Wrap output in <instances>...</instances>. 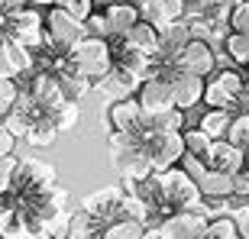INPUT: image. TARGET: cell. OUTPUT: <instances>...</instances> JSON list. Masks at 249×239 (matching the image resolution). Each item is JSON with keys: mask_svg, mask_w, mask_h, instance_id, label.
Segmentation results:
<instances>
[{"mask_svg": "<svg viewBox=\"0 0 249 239\" xmlns=\"http://www.w3.org/2000/svg\"><path fill=\"white\" fill-rule=\"evenodd\" d=\"M227 139L249 155V110H243V113H236V117H233L230 129H227Z\"/></svg>", "mask_w": 249, "mask_h": 239, "instance_id": "f1b7e54d", "label": "cell"}, {"mask_svg": "<svg viewBox=\"0 0 249 239\" xmlns=\"http://www.w3.org/2000/svg\"><path fill=\"white\" fill-rule=\"evenodd\" d=\"M204 165L213 168V171L233 175V171H240V168L246 165V152L236 149L230 139H211V146H207V152H204Z\"/></svg>", "mask_w": 249, "mask_h": 239, "instance_id": "8fae6325", "label": "cell"}, {"mask_svg": "<svg viewBox=\"0 0 249 239\" xmlns=\"http://www.w3.org/2000/svg\"><path fill=\"white\" fill-rule=\"evenodd\" d=\"M230 123H233V110H220V107H211V110L201 117V129L211 139H227Z\"/></svg>", "mask_w": 249, "mask_h": 239, "instance_id": "7402d4cb", "label": "cell"}, {"mask_svg": "<svg viewBox=\"0 0 249 239\" xmlns=\"http://www.w3.org/2000/svg\"><path fill=\"white\" fill-rule=\"evenodd\" d=\"M146 236V223L129 220V217H120V220H110L101 230V239H142Z\"/></svg>", "mask_w": 249, "mask_h": 239, "instance_id": "44dd1931", "label": "cell"}, {"mask_svg": "<svg viewBox=\"0 0 249 239\" xmlns=\"http://www.w3.org/2000/svg\"><path fill=\"white\" fill-rule=\"evenodd\" d=\"M33 71V52L13 39H0V78H23Z\"/></svg>", "mask_w": 249, "mask_h": 239, "instance_id": "4fadbf2b", "label": "cell"}, {"mask_svg": "<svg viewBox=\"0 0 249 239\" xmlns=\"http://www.w3.org/2000/svg\"><path fill=\"white\" fill-rule=\"evenodd\" d=\"M107 107V117H110V126L120 129V133H139L142 136V126H146V113L139 107L136 94L133 97H123V101L104 103Z\"/></svg>", "mask_w": 249, "mask_h": 239, "instance_id": "30bf717a", "label": "cell"}, {"mask_svg": "<svg viewBox=\"0 0 249 239\" xmlns=\"http://www.w3.org/2000/svg\"><path fill=\"white\" fill-rule=\"evenodd\" d=\"M58 7H65L74 19H81V23H84V19L94 13V0H58Z\"/></svg>", "mask_w": 249, "mask_h": 239, "instance_id": "e575fe53", "label": "cell"}, {"mask_svg": "<svg viewBox=\"0 0 249 239\" xmlns=\"http://www.w3.org/2000/svg\"><path fill=\"white\" fill-rule=\"evenodd\" d=\"M243 107V110H249V78L243 81V91H240V101H236Z\"/></svg>", "mask_w": 249, "mask_h": 239, "instance_id": "60d3db41", "label": "cell"}, {"mask_svg": "<svg viewBox=\"0 0 249 239\" xmlns=\"http://www.w3.org/2000/svg\"><path fill=\"white\" fill-rule=\"evenodd\" d=\"M159 175V184H162V201H165V217L175 210H188L197 197H201V191H197V181H194L191 175H188L185 168H165V171H156Z\"/></svg>", "mask_w": 249, "mask_h": 239, "instance_id": "3957f363", "label": "cell"}, {"mask_svg": "<svg viewBox=\"0 0 249 239\" xmlns=\"http://www.w3.org/2000/svg\"><path fill=\"white\" fill-rule=\"evenodd\" d=\"M236 230H240V239H249V207L236 210Z\"/></svg>", "mask_w": 249, "mask_h": 239, "instance_id": "f35d334b", "label": "cell"}, {"mask_svg": "<svg viewBox=\"0 0 249 239\" xmlns=\"http://www.w3.org/2000/svg\"><path fill=\"white\" fill-rule=\"evenodd\" d=\"M23 78H29L19 91L26 94L29 101L36 103L42 113H52L55 107H62L68 97H65L62 84H58V74L55 71H42V68H33V71H26Z\"/></svg>", "mask_w": 249, "mask_h": 239, "instance_id": "8992f818", "label": "cell"}, {"mask_svg": "<svg viewBox=\"0 0 249 239\" xmlns=\"http://www.w3.org/2000/svg\"><path fill=\"white\" fill-rule=\"evenodd\" d=\"M185 3H197V0H185Z\"/></svg>", "mask_w": 249, "mask_h": 239, "instance_id": "7bdbcfd3", "label": "cell"}, {"mask_svg": "<svg viewBox=\"0 0 249 239\" xmlns=\"http://www.w3.org/2000/svg\"><path fill=\"white\" fill-rule=\"evenodd\" d=\"M0 239H3V236H0Z\"/></svg>", "mask_w": 249, "mask_h": 239, "instance_id": "f6af8a7d", "label": "cell"}, {"mask_svg": "<svg viewBox=\"0 0 249 239\" xmlns=\"http://www.w3.org/2000/svg\"><path fill=\"white\" fill-rule=\"evenodd\" d=\"M185 0H146L139 13H146V19L152 26H165V23H175V19L185 17Z\"/></svg>", "mask_w": 249, "mask_h": 239, "instance_id": "e0dca14e", "label": "cell"}, {"mask_svg": "<svg viewBox=\"0 0 249 239\" xmlns=\"http://www.w3.org/2000/svg\"><path fill=\"white\" fill-rule=\"evenodd\" d=\"M204 230H207V217L191 213V210H175L156 223L152 236L156 239H201Z\"/></svg>", "mask_w": 249, "mask_h": 239, "instance_id": "52a82bcc", "label": "cell"}, {"mask_svg": "<svg viewBox=\"0 0 249 239\" xmlns=\"http://www.w3.org/2000/svg\"><path fill=\"white\" fill-rule=\"evenodd\" d=\"M139 107H142V113L146 117H152V113H162L168 110V107H175V97H172V81H168L165 74H149L146 81L139 84V94H136Z\"/></svg>", "mask_w": 249, "mask_h": 239, "instance_id": "ba28073f", "label": "cell"}, {"mask_svg": "<svg viewBox=\"0 0 249 239\" xmlns=\"http://www.w3.org/2000/svg\"><path fill=\"white\" fill-rule=\"evenodd\" d=\"M201 101L207 103V107H220V110H233L236 107V97H233L227 87H223L217 78H211V81H204V94Z\"/></svg>", "mask_w": 249, "mask_h": 239, "instance_id": "d4e9b609", "label": "cell"}, {"mask_svg": "<svg viewBox=\"0 0 249 239\" xmlns=\"http://www.w3.org/2000/svg\"><path fill=\"white\" fill-rule=\"evenodd\" d=\"M139 84H142L139 78H133V74H126L123 68H117V65H113L104 78H97V81H94V91H101L104 101L113 103V101H123V97H133V94L139 91Z\"/></svg>", "mask_w": 249, "mask_h": 239, "instance_id": "7c38bea8", "label": "cell"}, {"mask_svg": "<svg viewBox=\"0 0 249 239\" xmlns=\"http://www.w3.org/2000/svg\"><path fill=\"white\" fill-rule=\"evenodd\" d=\"M223 46L236 65H249V33H227Z\"/></svg>", "mask_w": 249, "mask_h": 239, "instance_id": "f546056e", "label": "cell"}, {"mask_svg": "<svg viewBox=\"0 0 249 239\" xmlns=\"http://www.w3.org/2000/svg\"><path fill=\"white\" fill-rule=\"evenodd\" d=\"M201 239H240L236 220H233V217H227V213H217L213 220H207V230H204Z\"/></svg>", "mask_w": 249, "mask_h": 239, "instance_id": "4316f807", "label": "cell"}, {"mask_svg": "<svg viewBox=\"0 0 249 239\" xmlns=\"http://www.w3.org/2000/svg\"><path fill=\"white\" fill-rule=\"evenodd\" d=\"M213 62H217V55H213V46L207 39H188V46L175 55V71L181 68L197 78H207L213 71Z\"/></svg>", "mask_w": 249, "mask_h": 239, "instance_id": "9c48e42d", "label": "cell"}, {"mask_svg": "<svg viewBox=\"0 0 249 239\" xmlns=\"http://www.w3.org/2000/svg\"><path fill=\"white\" fill-rule=\"evenodd\" d=\"M181 139H185V152L201 155V158H204V152H207V146H211V136H207L201 126L197 129H181Z\"/></svg>", "mask_w": 249, "mask_h": 239, "instance_id": "4dcf8cb0", "label": "cell"}, {"mask_svg": "<svg viewBox=\"0 0 249 239\" xmlns=\"http://www.w3.org/2000/svg\"><path fill=\"white\" fill-rule=\"evenodd\" d=\"M42 23H46V46L62 52V55H68V49H71L78 39L88 36V29H84L81 19H74L71 13L65 7H58V3H52V10L46 13Z\"/></svg>", "mask_w": 249, "mask_h": 239, "instance_id": "277c9868", "label": "cell"}, {"mask_svg": "<svg viewBox=\"0 0 249 239\" xmlns=\"http://www.w3.org/2000/svg\"><path fill=\"white\" fill-rule=\"evenodd\" d=\"M52 123H55L58 133H71L78 123H81V107H78V101H65L62 107H55L52 113H46Z\"/></svg>", "mask_w": 249, "mask_h": 239, "instance_id": "484cf974", "label": "cell"}, {"mask_svg": "<svg viewBox=\"0 0 249 239\" xmlns=\"http://www.w3.org/2000/svg\"><path fill=\"white\" fill-rule=\"evenodd\" d=\"M84 29H88V36H101V39L113 36V33H110V23H107V17H104V13H91V17L84 19Z\"/></svg>", "mask_w": 249, "mask_h": 239, "instance_id": "d590c367", "label": "cell"}, {"mask_svg": "<svg viewBox=\"0 0 249 239\" xmlns=\"http://www.w3.org/2000/svg\"><path fill=\"white\" fill-rule=\"evenodd\" d=\"M181 162H185V171L194 178V181H197V178L207 171V165H204V158H201V155H191V152H185V155H181Z\"/></svg>", "mask_w": 249, "mask_h": 239, "instance_id": "8d00e7d4", "label": "cell"}, {"mask_svg": "<svg viewBox=\"0 0 249 239\" xmlns=\"http://www.w3.org/2000/svg\"><path fill=\"white\" fill-rule=\"evenodd\" d=\"M68 58L78 71H84L88 78H104V74L113 68V49L107 46V39L101 36H84L78 39L71 49H68Z\"/></svg>", "mask_w": 249, "mask_h": 239, "instance_id": "7a4b0ae2", "label": "cell"}, {"mask_svg": "<svg viewBox=\"0 0 249 239\" xmlns=\"http://www.w3.org/2000/svg\"><path fill=\"white\" fill-rule=\"evenodd\" d=\"M168 81H172V97H175V107L191 110V107H197V103H201L204 78H197V74L181 71V68H178V71L168 74Z\"/></svg>", "mask_w": 249, "mask_h": 239, "instance_id": "5bb4252c", "label": "cell"}, {"mask_svg": "<svg viewBox=\"0 0 249 239\" xmlns=\"http://www.w3.org/2000/svg\"><path fill=\"white\" fill-rule=\"evenodd\" d=\"M58 184V171L55 165H49L42 158H19V168H17V178H13V188H10V201L19 204V201H33L39 194H46L49 188Z\"/></svg>", "mask_w": 249, "mask_h": 239, "instance_id": "6da1fadb", "label": "cell"}, {"mask_svg": "<svg viewBox=\"0 0 249 239\" xmlns=\"http://www.w3.org/2000/svg\"><path fill=\"white\" fill-rule=\"evenodd\" d=\"M55 136H58V129H55V123H52V120L46 117V113H42V117L36 120V123H33V126H29V133L23 139H26L29 146L33 149H49L52 146V142H55Z\"/></svg>", "mask_w": 249, "mask_h": 239, "instance_id": "cb8c5ba5", "label": "cell"}, {"mask_svg": "<svg viewBox=\"0 0 249 239\" xmlns=\"http://www.w3.org/2000/svg\"><path fill=\"white\" fill-rule=\"evenodd\" d=\"M120 175H123V181H142V178H149V175H152V162H149L146 149H139L136 155L129 158L126 165L120 168Z\"/></svg>", "mask_w": 249, "mask_h": 239, "instance_id": "83f0119b", "label": "cell"}, {"mask_svg": "<svg viewBox=\"0 0 249 239\" xmlns=\"http://www.w3.org/2000/svg\"><path fill=\"white\" fill-rule=\"evenodd\" d=\"M17 97H19L17 78H0V120L10 113V107L17 103Z\"/></svg>", "mask_w": 249, "mask_h": 239, "instance_id": "1f68e13d", "label": "cell"}, {"mask_svg": "<svg viewBox=\"0 0 249 239\" xmlns=\"http://www.w3.org/2000/svg\"><path fill=\"white\" fill-rule=\"evenodd\" d=\"M101 220L88 210H74L68 217V230H65V239H101Z\"/></svg>", "mask_w": 249, "mask_h": 239, "instance_id": "d6986e66", "label": "cell"}, {"mask_svg": "<svg viewBox=\"0 0 249 239\" xmlns=\"http://www.w3.org/2000/svg\"><path fill=\"white\" fill-rule=\"evenodd\" d=\"M197 191H201V197H207V201H227V197H233V175L207 168V171L197 178Z\"/></svg>", "mask_w": 249, "mask_h": 239, "instance_id": "ac0fdd59", "label": "cell"}, {"mask_svg": "<svg viewBox=\"0 0 249 239\" xmlns=\"http://www.w3.org/2000/svg\"><path fill=\"white\" fill-rule=\"evenodd\" d=\"M19 7H26V0H0V13H13Z\"/></svg>", "mask_w": 249, "mask_h": 239, "instance_id": "ab89813d", "label": "cell"}, {"mask_svg": "<svg viewBox=\"0 0 249 239\" xmlns=\"http://www.w3.org/2000/svg\"><path fill=\"white\" fill-rule=\"evenodd\" d=\"M26 3H33V7H49V3H58V0H26Z\"/></svg>", "mask_w": 249, "mask_h": 239, "instance_id": "b9f144b4", "label": "cell"}, {"mask_svg": "<svg viewBox=\"0 0 249 239\" xmlns=\"http://www.w3.org/2000/svg\"><path fill=\"white\" fill-rule=\"evenodd\" d=\"M104 17H107V23H110L113 36H123V33L139 19V7H136V3H126V0H113Z\"/></svg>", "mask_w": 249, "mask_h": 239, "instance_id": "ffe728a7", "label": "cell"}, {"mask_svg": "<svg viewBox=\"0 0 249 239\" xmlns=\"http://www.w3.org/2000/svg\"><path fill=\"white\" fill-rule=\"evenodd\" d=\"M230 29L233 33H249V0H240L230 13Z\"/></svg>", "mask_w": 249, "mask_h": 239, "instance_id": "836d02e7", "label": "cell"}, {"mask_svg": "<svg viewBox=\"0 0 249 239\" xmlns=\"http://www.w3.org/2000/svg\"><path fill=\"white\" fill-rule=\"evenodd\" d=\"M246 165H249V155H246Z\"/></svg>", "mask_w": 249, "mask_h": 239, "instance_id": "ee69618b", "label": "cell"}, {"mask_svg": "<svg viewBox=\"0 0 249 239\" xmlns=\"http://www.w3.org/2000/svg\"><path fill=\"white\" fill-rule=\"evenodd\" d=\"M123 46L136 49V52H146V55L156 58L159 55V29L152 26L149 19H136V23L123 33Z\"/></svg>", "mask_w": 249, "mask_h": 239, "instance_id": "2e32d148", "label": "cell"}, {"mask_svg": "<svg viewBox=\"0 0 249 239\" xmlns=\"http://www.w3.org/2000/svg\"><path fill=\"white\" fill-rule=\"evenodd\" d=\"M39 117H42V110H39V107H36L33 101H29V97H26L23 91H19L17 103H13V107H10V113L3 117V126H7L17 139H23V136L29 133V126H33V123H36Z\"/></svg>", "mask_w": 249, "mask_h": 239, "instance_id": "9a60e30c", "label": "cell"}, {"mask_svg": "<svg viewBox=\"0 0 249 239\" xmlns=\"http://www.w3.org/2000/svg\"><path fill=\"white\" fill-rule=\"evenodd\" d=\"M142 129L181 133V129H185V110H181V107H168V110H162V113H152V117H146V126Z\"/></svg>", "mask_w": 249, "mask_h": 239, "instance_id": "603a6c76", "label": "cell"}, {"mask_svg": "<svg viewBox=\"0 0 249 239\" xmlns=\"http://www.w3.org/2000/svg\"><path fill=\"white\" fill-rule=\"evenodd\" d=\"M142 149H146L152 171H165L178 165L185 155V139L181 133H165V129H142Z\"/></svg>", "mask_w": 249, "mask_h": 239, "instance_id": "5b68a950", "label": "cell"}, {"mask_svg": "<svg viewBox=\"0 0 249 239\" xmlns=\"http://www.w3.org/2000/svg\"><path fill=\"white\" fill-rule=\"evenodd\" d=\"M17 168H19V158L13 152L10 155H0V194H10L13 178H17Z\"/></svg>", "mask_w": 249, "mask_h": 239, "instance_id": "d6a6232c", "label": "cell"}, {"mask_svg": "<svg viewBox=\"0 0 249 239\" xmlns=\"http://www.w3.org/2000/svg\"><path fill=\"white\" fill-rule=\"evenodd\" d=\"M233 194L236 197H249V165H243L240 171H233Z\"/></svg>", "mask_w": 249, "mask_h": 239, "instance_id": "74e56055", "label": "cell"}]
</instances>
